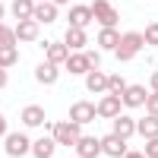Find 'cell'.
<instances>
[{"instance_id":"7c38bea8","label":"cell","mask_w":158,"mask_h":158,"mask_svg":"<svg viewBox=\"0 0 158 158\" xmlns=\"http://www.w3.org/2000/svg\"><path fill=\"white\" fill-rule=\"evenodd\" d=\"M89 19H92V10H85V6H73L70 10V25L73 29H82Z\"/></svg>"},{"instance_id":"52a82bcc","label":"cell","mask_w":158,"mask_h":158,"mask_svg":"<svg viewBox=\"0 0 158 158\" xmlns=\"http://www.w3.org/2000/svg\"><path fill=\"white\" fill-rule=\"evenodd\" d=\"M101 152H108V155H114V158H123V155H127V146H123V139L114 133V136H104V139H101Z\"/></svg>"},{"instance_id":"e0dca14e","label":"cell","mask_w":158,"mask_h":158,"mask_svg":"<svg viewBox=\"0 0 158 158\" xmlns=\"http://www.w3.org/2000/svg\"><path fill=\"white\" fill-rule=\"evenodd\" d=\"M35 76L41 79V82H57V63H41V67L35 70Z\"/></svg>"},{"instance_id":"836d02e7","label":"cell","mask_w":158,"mask_h":158,"mask_svg":"<svg viewBox=\"0 0 158 158\" xmlns=\"http://www.w3.org/2000/svg\"><path fill=\"white\" fill-rule=\"evenodd\" d=\"M0 19H3V3H0Z\"/></svg>"},{"instance_id":"30bf717a","label":"cell","mask_w":158,"mask_h":158,"mask_svg":"<svg viewBox=\"0 0 158 158\" xmlns=\"http://www.w3.org/2000/svg\"><path fill=\"white\" fill-rule=\"evenodd\" d=\"M146 92H142L139 85H127L123 89V104H130V108H139V104H146Z\"/></svg>"},{"instance_id":"9a60e30c","label":"cell","mask_w":158,"mask_h":158,"mask_svg":"<svg viewBox=\"0 0 158 158\" xmlns=\"http://www.w3.org/2000/svg\"><path fill=\"white\" fill-rule=\"evenodd\" d=\"M85 85H89L92 92H104V89H108V76L98 73V70H92V73H89V79H85Z\"/></svg>"},{"instance_id":"7402d4cb","label":"cell","mask_w":158,"mask_h":158,"mask_svg":"<svg viewBox=\"0 0 158 158\" xmlns=\"http://www.w3.org/2000/svg\"><path fill=\"white\" fill-rule=\"evenodd\" d=\"M117 41H120V35H117L114 29H101V35H98L101 48H117Z\"/></svg>"},{"instance_id":"8992f818","label":"cell","mask_w":158,"mask_h":158,"mask_svg":"<svg viewBox=\"0 0 158 158\" xmlns=\"http://www.w3.org/2000/svg\"><path fill=\"white\" fill-rule=\"evenodd\" d=\"M25 152H29V139H25L22 133H13V136H6V155L19 158V155H25Z\"/></svg>"},{"instance_id":"e575fe53","label":"cell","mask_w":158,"mask_h":158,"mask_svg":"<svg viewBox=\"0 0 158 158\" xmlns=\"http://www.w3.org/2000/svg\"><path fill=\"white\" fill-rule=\"evenodd\" d=\"M57 3H67V0H57Z\"/></svg>"},{"instance_id":"603a6c76","label":"cell","mask_w":158,"mask_h":158,"mask_svg":"<svg viewBox=\"0 0 158 158\" xmlns=\"http://www.w3.org/2000/svg\"><path fill=\"white\" fill-rule=\"evenodd\" d=\"M67 44H70V48H82V44H85V32H82V29H70Z\"/></svg>"},{"instance_id":"484cf974","label":"cell","mask_w":158,"mask_h":158,"mask_svg":"<svg viewBox=\"0 0 158 158\" xmlns=\"http://www.w3.org/2000/svg\"><path fill=\"white\" fill-rule=\"evenodd\" d=\"M108 89H111L114 95H117V92H123L127 85H123V79H120V76H108Z\"/></svg>"},{"instance_id":"4fadbf2b","label":"cell","mask_w":158,"mask_h":158,"mask_svg":"<svg viewBox=\"0 0 158 158\" xmlns=\"http://www.w3.org/2000/svg\"><path fill=\"white\" fill-rule=\"evenodd\" d=\"M41 120H44V114H41L38 104H29V108L22 111V123H25V127H38Z\"/></svg>"},{"instance_id":"d6a6232c","label":"cell","mask_w":158,"mask_h":158,"mask_svg":"<svg viewBox=\"0 0 158 158\" xmlns=\"http://www.w3.org/2000/svg\"><path fill=\"white\" fill-rule=\"evenodd\" d=\"M123 158H146V155H123Z\"/></svg>"},{"instance_id":"4316f807","label":"cell","mask_w":158,"mask_h":158,"mask_svg":"<svg viewBox=\"0 0 158 158\" xmlns=\"http://www.w3.org/2000/svg\"><path fill=\"white\" fill-rule=\"evenodd\" d=\"M146 41L149 44H158V22H152L149 29H146Z\"/></svg>"},{"instance_id":"1f68e13d","label":"cell","mask_w":158,"mask_h":158,"mask_svg":"<svg viewBox=\"0 0 158 158\" xmlns=\"http://www.w3.org/2000/svg\"><path fill=\"white\" fill-rule=\"evenodd\" d=\"M3 130H6V123H3V117H0V133H3Z\"/></svg>"},{"instance_id":"ac0fdd59","label":"cell","mask_w":158,"mask_h":158,"mask_svg":"<svg viewBox=\"0 0 158 158\" xmlns=\"http://www.w3.org/2000/svg\"><path fill=\"white\" fill-rule=\"evenodd\" d=\"M35 16L41 19V22H54V19H57V6H54V3H38V6H35Z\"/></svg>"},{"instance_id":"f1b7e54d","label":"cell","mask_w":158,"mask_h":158,"mask_svg":"<svg viewBox=\"0 0 158 158\" xmlns=\"http://www.w3.org/2000/svg\"><path fill=\"white\" fill-rule=\"evenodd\" d=\"M146 108H149V114H152V117H158V92H155L152 98H146Z\"/></svg>"},{"instance_id":"83f0119b","label":"cell","mask_w":158,"mask_h":158,"mask_svg":"<svg viewBox=\"0 0 158 158\" xmlns=\"http://www.w3.org/2000/svg\"><path fill=\"white\" fill-rule=\"evenodd\" d=\"M146 158H158V136L149 139V146H146Z\"/></svg>"},{"instance_id":"5b68a950","label":"cell","mask_w":158,"mask_h":158,"mask_svg":"<svg viewBox=\"0 0 158 158\" xmlns=\"http://www.w3.org/2000/svg\"><path fill=\"white\" fill-rule=\"evenodd\" d=\"M92 16H98L104 29H114V25H117V13H114V10H111L108 3H104V0H98V3H95V10H92Z\"/></svg>"},{"instance_id":"7a4b0ae2","label":"cell","mask_w":158,"mask_h":158,"mask_svg":"<svg viewBox=\"0 0 158 158\" xmlns=\"http://www.w3.org/2000/svg\"><path fill=\"white\" fill-rule=\"evenodd\" d=\"M54 139L63 142V146H76V142H79L76 123H57V127H54Z\"/></svg>"},{"instance_id":"3957f363","label":"cell","mask_w":158,"mask_h":158,"mask_svg":"<svg viewBox=\"0 0 158 158\" xmlns=\"http://www.w3.org/2000/svg\"><path fill=\"white\" fill-rule=\"evenodd\" d=\"M95 104H89V101H76L73 108H70V117H73V123H89L92 117H95Z\"/></svg>"},{"instance_id":"5bb4252c","label":"cell","mask_w":158,"mask_h":158,"mask_svg":"<svg viewBox=\"0 0 158 158\" xmlns=\"http://www.w3.org/2000/svg\"><path fill=\"white\" fill-rule=\"evenodd\" d=\"M136 133L149 136V139H152V136H158V117H152V114H149L146 120H139V123H136Z\"/></svg>"},{"instance_id":"8fae6325","label":"cell","mask_w":158,"mask_h":158,"mask_svg":"<svg viewBox=\"0 0 158 158\" xmlns=\"http://www.w3.org/2000/svg\"><path fill=\"white\" fill-rule=\"evenodd\" d=\"M16 38H19V41H35V38H38V25L32 19H22L19 29H16Z\"/></svg>"},{"instance_id":"6da1fadb","label":"cell","mask_w":158,"mask_h":158,"mask_svg":"<svg viewBox=\"0 0 158 158\" xmlns=\"http://www.w3.org/2000/svg\"><path fill=\"white\" fill-rule=\"evenodd\" d=\"M139 44H142L139 35H123L120 41H117V57H120V60H130V57L139 51Z\"/></svg>"},{"instance_id":"4dcf8cb0","label":"cell","mask_w":158,"mask_h":158,"mask_svg":"<svg viewBox=\"0 0 158 158\" xmlns=\"http://www.w3.org/2000/svg\"><path fill=\"white\" fill-rule=\"evenodd\" d=\"M152 89H155V92H158V73H155V76H152Z\"/></svg>"},{"instance_id":"277c9868","label":"cell","mask_w":158,"mask_h":158,"mask_svg":"<svg viewBox=\"0 0 158 158\" xmlns=\"http://www.w3.org/2000/svg\"><path fill=\"white\" fill-rule=\"evenodd\" d=\"M92 67H95V57H92V54H73V57H67V70L70 73H85Z\"/></svg>"},{"instance_id":"d6986e66","label":"cell","mask_w":158,"mask_h":158,"mask_svg":"<svg viewBox=\"0 0 158 158\" xmlns=\"http://www.w3.org/2000/svg\"><path fill=\"white\" fill-rule=\"evenodd\" d=\"M13 13H16L19 19H29L35 13V3H32V0H13Z\"/></svg>"},{"instance_id":"d4e9b609","label":"cell","mask_w":158,"mask_h":158,"mask_svg":"<svg viewBox=\"0 0 158 158\" xmlns=\"http://www.w3.org/2000/svg\"><path fill=\"white\" fill-rule=\"evenodd\" d=\"M13 41H16V32H10L3 22H0V48H13Z\"/></svg>"},{"instance_id":"ba28073f","label":"cell","mask_w":158,"mask_h":158,"mask_svg":"<svg viewBox=\"0 0 158 158\" xmlns=\"http://www.w3.org/2000/svg\"><path fill=\"white\" fill-rule=\"evenodd\" d=\"M120 108H123V101L117 98V95H108V98H104L95 111H98L101 117H117V114H120Z\"/></svg>"},{"instance_id":"f546056e","label":"cell","mask_w":158,"mask_h":158,"mask_svg":"<svg viewBox=\"0 0 158 158\" xmlns=\"http://www.w3.org/2000/svg\"><path fill=\"white\" fill-rule=\"evenodd\" d=\"M6 85V73H3V67H0V89Z\"/></svg>"},{"instance_id":"cb8c5ba5","label":"cell","mask_w":158,"mask_h":158,"mask_svg":"<svg viewBox=\"0 0 158 158\" xmlns=\"http://www.w3.org/2000/svg\"><path fill=\"white\" fill-rule=\"evenodd\" d=\"M13 63H16V51L13 48H0V67H13Z\"/></svg>"},{"instance_id":"2e32d148","label":"cell","mask_w":158,"mask_h":158,"mask_svg":"<svg viewBox=\"0 0 158 158\" xmlns=\"http://www.w3.org/2000/svg\"><path fill=\"white\" fill-rule=\"evenodd\" d=\"M114 133L120 136V139H127L130 133H136V123L130 120V117H117V123H114Z\"/></svg>"},{"instance_id":"9c48e42d","label":"cell","mask_w":158,"mask_h":158,"mask_svg":"<svg viewBox=\"0 0 158 158\" xmlns=\"http://www.w3.org/2000/svg\"><path fill=\"white\" fill-rule=\"evenodd\" d=\"M76 149H79V155L82 158H95L98 152H101V139H92V136H82L76 142Z\"/></svg>"},{"instance_id":"44dd1931","label":"cell","mask_w":158,"mask_h":158,"mask_svg":"<svg viewBox=\"0 0 158 158\" xmlns=\"http://www.w3.org/2000/svg\"><path fill=\"white\" fill-rule=\"evenodd\" d=\"M32 152L38 158H51V152H54V139H38L35 146H32Z\"/></svg>"},{"instance_id":"ffe728a7","label":"cell","mask_w":158,"mask_h":158,"mask_svg":"<svg viewBox=\"0 0 158 158\" xmlns=\"http://www.w3.org/2000/svg\"><path fill=\"white\" fill-rule=\"evenodd\" d=\"M67 44H48V63H60V60H67Z\"/></svg>"}]
</instances>
